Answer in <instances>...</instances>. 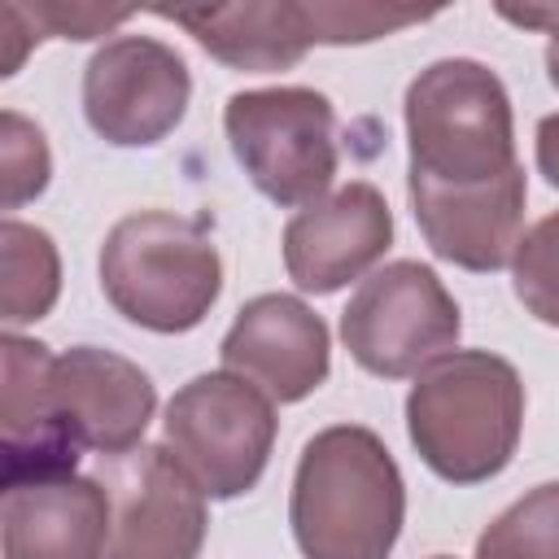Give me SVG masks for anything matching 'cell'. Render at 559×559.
Masks as SVG:
<instances>
[{"instance_id": "10", "label": "cell", "mask_w": 559, "mask_h": 559, "mask_svg": "<svg viewBox=\"0 0 559 559\" xmlns=\"http://www.w3.org/2000/svg\"><path fill=\"white\" fill-rule=\"evenodd\" d=\"M218 354L223 371L249 380L280 406L310 397L332 371L328 323L293 293H262L245 301Z\"/></svg>"}, {"instance_id": "8", "label": "cell", "mask_w": 559, "mask_h": 559, "mask_svg": "<svg viewBox=\"0 0 559 559\" xmlns=\"http://www.w3.org/2000/svg\"><path fill=\"white\" fill-rule=\"evenodd\" d=\"M109 498L100 559H197L205 546V493L166 445H135L96 467Z\"/></svg>"}, {"instance_id": "9", "label": "cell", "mask_w": 559, "mask_h": 559, "mask_svg": "<svg viewBox=\"0 0 559 559\" xmlns=\"http://www.w3.org/2000/svg\"><path fill=\"white\" fill-rule=\"evenodd\" d=\"M192 100L188 61L153 35H118L100 44L83 70L87 127L114 148H148L166 140Z\"/></svg>"}, {"instance_id": "1", "label": "cell", "mask_w": 559, "mask_h": 559, "mask_svg": "<svg viewBox=\"0 0 559 559\" xmlns=\"http://www.w3.org/2000/svg\"><path fill=\"white\" fill-rule=\"evenodd\" d=\"M406 485L389 445L362 424H332L301 445L288 524L301 559H389Z\"/></svg>"}, {"instance_id": "4", "label": "cell", "mask_w": 559, "mask_h": 559, "mask_svg": "<svg viewBox=\"0 0 559 559\" xmlns=\"http://www.w3.org/2000/svg\"><path fill=\"white\" fill-rule=\"evenodd\" d=\"M411 179L467 188L515 170V118L502 79L472 57H441L406 87Z\"/></svg>"}, {"instance_id": "23", "label": "cell", "mask_w": 559, "mask_h": 559, "mask_svg": "<svg viewBox=\"0 0 559 559\" xmlns=\"http://www.w3.org/2000/svg\"><path fill=\"white\" fill-rule=\"evenodd\" d=\"M537 170L550 188H559V114H546L537 122Z\"/></svg>"}, {"instance_id": "18", "label": "cell", "mask_w": 559, "mask_h": 559, "mask_svg": "<svg viewBox=\"0 0 559 559\" xmlns=\"http://www.w3.org/2000/svg\"><path fill=\"white\" fill-rule=\"evenodd\" d=\"M476 559H559V480L515 498L476 537Z\"/></svg>"}, {"instance_id": "5", "label": "cell", "mask_w": 559, "mask_h": 559, "mask_svg": "<svg viewBox=\"0 0 559 559\" xmlns=\"http://www.w3.org/2000/svg\"><path fill=\"white\" fill-rule=\"evenodd\" d=\"M227 144L249 183L275 205H314L328 197L336 153V109L314 87H253L227 96Z\"/></svg>"}, {"instance_id": "7", "label": "cell", "mask_w": 559, "mask_h": 559, "mask_svg": "<svg viewBox=\"0 0 559 559\" xmlns=\"http://www.w3.org/2000/svg\"><path fill=\"white\" fill-rule=\"evenodd\" d=\"M459 332V301L441 275L415 258L371 271L341 310V341L349 358L380 380L419 376L428 362L454 349Z\"/></svg>"}, {"instance_id": "13", "label": "cell", "mask_w": 559, "mask_h": 559, "mask_svg": "<svg viewBox=\"0 0 559 559\" xmlns=\"http://www.w3.org/2000/svg\"><path fill=\"white\" fill-rule=\"evenodd\" d=\"M52 397L79 450H96L100 459L144 445L157 411L148 371L100 345H74L52 358Z\"/></svg>"}, {"instance_id": "14", "label": "cell", "mask_w": 559, "mask_h": 559, "mask_svg": "<svg viewBox=\"0 0 559 559\" xmlns=\"http://www.w3.org/2000/svg\"><path fill=\"white\" fill-rule=\"evenodd\" d=\"M0 362H4V402H0L4 485L70 476L83 450L57 411L48 345L9 332L0 341Z\"/></svg>"}, {"instance_id": "21", "label": "cell", "mask_w": 559, "mask_h": 559, "mask_svg": "<svg viewBox=\"0 0 559 559\" xmlns=\"http://www.w3.org/2000/svg\"><path fill=\"white\" fill-rule=\"evenodd\" d=\"M432 9H380V4H310L314 44H367L402 26L428 22Z\"/></svg>"}, {"instance_id": "6", "label": "cell", "mask_w": 559, "mask_h": 559, "mask_svg": "<svg viewBox=\"0 0 559 559\" xmlns=\"http://www.w3.org/2000/svg\"><path fill=\"white\" fill-rule=\"evenodd\" d=\"M162 445L205 498H240L271 463L275 402L231 371L192 376L166 402Z\"/></svg>"}, {"instance_id": "26", "label": "cell", "mask_w": 559, "mask_h": 559, "mask_svg": "<svg viewBox=\"0 0 559 559\" xmlns=\"http://www.w3.org/2000/svg\"><path fill=\"white\" fill-rule=\"evenodd\" d=\"M432 559H450V555H432Z\"/></svg>"}, {"instance_id": "3", "label": "cell", "mask_w": 559, "mask_h": 559, "mask_svg": "<svg viewBox=\"0 0 559 559\" xmlns=\"http://www.w3.org/2000/svg\"><path fill=\"white\" fill-rule=\"evenodd\" d=\"M100 293L135 328L192 332L223 293V258L197 218L135 210L100 245Z\"/></svg>"}, {"instance_id": "15", "label": "cell", "mask_w": 559, "mask_h": 559, "mask_svg": "<svg viewBox=\"0 0 559 559\" xmlns=\"http://www.w3.org/2000/svg\"><path fill=\"white\" fill-rule=\"evenodd\" d=\"M109 537V498L96 476H44L4 485V559H100Z\"/></svg>"}, {"instance_id": "20", "label": "cell", "mask_w": 559, "mask_h": 559, "mask_svg": "<svg viewBox=\"0 0 559 559\" xmlns=\"http://www.w3.org/2000/svg\"><path fill=\"white\" fill-rule=\"evenodd\" d=\"M52 175V157H48V140L35 122H26L17 109L0 114V179H4V210L26 205L31 197H39L48 188Z\"/></svg>"}, {"instance_id": "24", "label": "cell", "mask_w": 559, "mask_h": 559, "mask_svg": "<svg viewBox=\"0 0 559 559\" xmlns=\"http://www.w3.org/2000/svg\"><path fill=\"white\" fill-rule=\"evenodd\" d=\"M498 13H502L507 22H515V26H533V31H546V35L559 31V4H524V9L498 4Z\"/></svg>"}, {"instance_id": "19", "label": "cell", "mask_w": 559, "mask_h": 559, "mask_svg": "<svg viewBox=\"0 0 559 559\" xmlns=\"http://www.w3.org/2000/svg\"><path fill=\"white\" fill-rule=\"evenodd\" d=\"M511 280L520 306L537 323L559 328V210L520 236V249L511 258Z\"/></svg>"}, {"instance_id": "12", "label": "cell", "mask_w": 559, "mask_h": 559, "mask_svg": "<svg viewBox=\"0 0 559 559\" xmlns=\"http://www.w3.org/2000/svg\"><path fill=\"white\" fill-rule=\"evenodd\" d=\"M406 192L415 223L437 258L476 275L511 266L524 236V201H528V183L520 166L507 170L502 179L467 183V188H445L406 175Z\"/></svg>"}, {"instance_id": "11", "label": "cell", "mask_w": 559, "mask_h": 559, "mask_svg": "<svg viewBox=\"0 0 559 559\" xmlns=\"http://www.w3.org/2000/svg\"><path fill=\"white\" fill-rule=\"evenodd\" d=\"M393 245V214L376 183L354 179L314 205H301L284 227V266L301 293L328 297L367 275Z\"/></svg>"}, {"instance_id": "16", "label": "cell", "mask_w": 559, "mask_h": 559, "mask_svg": "<svg viewBox=\"0 0 559 559\" xmlns=\"http://www.w3.org/2000/svg\"><path fill=\"white\" fill-rule=\"evenodd\" d=\"M157 17L183 26L214 61L227 70L271 74L297 66L314 48L310 4L266 0V4H201V9H153Z\"/></svg>"}, {"instance_id": "22", "label": "cell", "mask_w": 559, "mask_h": 559, "mask_svg": "<svg viewBox=\"0 0 559 559\" xmlns=\"http://www.w3.org/2000/svg\"><path fill=\"white\" fill-rule=\"evenodd\" d=\"M26 13L39 26V35H61V39H96L122 26L127 17H135V9H100V4H35Z\"/></svg>"}, {"instance_id": "17", "label": "cell", "mask_w": 559, "mask_h": 559, "mask_svg": "<svg viewBox=\"0 0 559 559\" xmlns=\"http://www.w3.org/2000/svg\"><path fill=\"white\" fill-rule=\"evenodd\" d=\"M0 266H4V284H0V319L13 328L44 319L57 306L61 293V258L57 245L44 227L4 218L0 223Z\"/></svg>"}, {"instance_id": "25", "label": "cell", "mask_w": 559, "mask_h": 559, "mask_svg": "<svg viewBox=\"0 0 559 559\" xmlns=\"http://www.w3.org/2000/svg\"><path fill=\"white\" fill-rule=\"evenodd\" d=\"M546 74H550V83L559 87V31L546 39Z\"/></svg>"}, {"instance_id": "2", "label": "cell", "mask_w": 559, "mask_h": 559, "mask_svg": "<svg viewBox=\"0 0 559 559\" xmlns=\"http://www.w3.org/2000/svg\"><path fill=\"white\" fill-rule=\"evenodd\" d=\"M524 384L489 349H450L428 362L406 393V432L428 472L450 485L493 480L520 445Z\"/></svg>"}]
</instances>
